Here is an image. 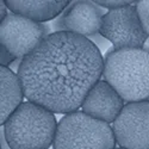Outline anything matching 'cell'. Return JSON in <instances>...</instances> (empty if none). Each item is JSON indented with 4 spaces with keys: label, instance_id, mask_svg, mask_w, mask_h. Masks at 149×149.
<instances>
[{
    "label": "cell",
    "instance_id": "obj_8",
    "mask_svg": "<svg viewBox=\"0 0 149 149\" xmlns=\"http://www.w3.org/2000/svg\"><path fill=\"white\" fill-rule=\"evenodd\" d=\"M124 103L125 102L112 86L104 80H100L90 91L81 105V109L82 112L95 119L103 120L107 124H113L123 107L125 106Z\"/></svg>",
    "mask_w": 149,
    "mask_h": 149
},
{
    "label": "cell",
    "instance_id": "obj_13",
    "mask_svg": "<svg viewBox=\"0 0 149 149\" xmlns=\"http://www.w3.org/2000/svg\"><path fill=\"white\" fill-rule=\"evenodd\" d=\"M99 7H104V8H109L111 10H117L128 5H132L136 4L137 1H131V0H95L94 1Z\"/></svg>",
    "mask_w": 149,
    "mask_h": 149
},
{
    "label": "cell",
    "instance_id": "obj_11",
    "mask_svg": "<svg viewBox=\"0 0 149 149\" xmlns=\"http://www.w3.org/2000/svg\"><path fill=\"white\" fill-rule=\"evenodd\" d=\"M6 6L12 13L25 17L37 23H44L60 16L72 1H23V0H8L5 1Z\"/></svg>",
    "mask_w": 149,
    "mask_h": 149
},
{
    "label": "cell",
    "instance_id": "obj_6",
    "mask_svg": "<svg viewBox=\"0 0 149 149\" xmlns=\"http://www.w3.org/2000/svg\"><path fill=\"white\" fill-rule=\"evenodd\" d=\"M49 35L47 25L16 13H10L0 24V45L17 60L31 54Z\"/></svg>",
    "mask_w": 149,
    "mask_h": 149
},
{
    "label": "cell",
    "instance_id": "obj_12",
    "mask_svg": "<svg viewBox=\"0 0 149 149\" xmlns=\"http://www.w3.org/2000/svg\"><path fill=\"white\" fill-rule=\"evenodd\" d=\"M136 10H137V13L141 19L144 31L149 36V0L137 1L136 3Z\"/></svg>",
    "mask_w": 149,
    "mask_h": 149
},
{
    "label": "cell",
    "instance_id": "obj_4",
    "mask_svg": "<svg viewBox=\"0 0 149 149\" xmlns=\"http://www.w3.org/2000/svg\"><path fill=\"white\" fill-rule=\"evenodd\" d=\"M116 137L110 124L82 111L61 118L54 140V149H116Z\"/></svg>",
    "mask_w": 149,
    "mask_h": 149
},
{
    "label": "cell",
    "instance_id": "obj_1",
    "mask_svg": "<svg viewBox=\"0 0 149 149\" xmlns=\"http://www.w3.org/2000/svg\"><path fill=\"white\" fill-rule=\"evenodd\" d=\"M103 69V55L91 40L56 31L20 61L17 75L29 102L68 115L81 107Z\"/></svg>",
    "mask_w": 149,
    "mask_h": 149
},
{
    "label": "cell",
    "instance_id": "obj_5",
    "mask_svg": "<svg viewBox=\"0 0 149 149\" xmlns=\"http://www.w3.org/2000/svg\"><path fill=\"white\" fill-rule=\"evenodd\" d=\"M99 33L111 42L115 49H142L149 38L142 26L136 4L106 12Z\"/></svg>",
    "mask_w": 149,
    "mask_h": 149
},
{
    "label": "cell",
    "instance_id": "obj_2",
    "mask_svg": "<svg viewBox=\"0 0 149 149\" xmlns=\"http://www.w3.org/2000/svg\"><path fill=\"white\" fill-rule=\"evenodd\" d=\"M103 78L128 103L149 100V52L110 49L104 58Z\"/></svg>",
    "mask_w": 149,
    "mask_h": 149
},
{
    "label": "cell",
    "instance_id": "obj_10",
    "mask_svg": "<svg viewBox=\"0 0 149 149\" xmlns=\"http://www.w3.org/2000/svg\"><path fill=\"white\" fill-rule=\"evenodd\" d=\"M22 82L8 67H0V124L1 127L11 115L24 103Z\"/></svg>",
    "mask_w": 149,
    "mask_h": 149
},
{
    "label": "cell",
    "instance_id": "obj_16",
    "mask_svg": "<svg viewBox=\"0 0 149 149\" xmlns=\"http://www.w3.org/2000/svg\"><path fill=\"white\" fill-rule=\"evenodd\" d=\"M0 134H1V137H0V140H1V148H3V149H12V148L8 146V143H7L6 139H5V135H4V130H3V128H1V131H0Z\"/></svg>",
    "mask_w": 149,
    "mask_h": 149
},
{
    "label": "cell",
    "instance_id": "obj_14",
    "mask_svg": "<svg viewBox=\"0 0 149 149\" xmlns=\"http://www.w3.org/2000/svg\"><path fill=\"white\" fill-rule=\"evenodd\" d=\"M0 54H1V57H0V62H1V67H8L13 63V62L17 60L12 54H10L4 47L0 45Z\"/></svg>",
    "mask_w": 149,
    "mask_h": 149
},
{
    "label": "cell",
    "instance_id": "obj_17",
    "mask_svg": "<svg viewBox=\"0 0 149 149\" xmlns=\"http://www.w3.org/2000/svg\"><path fill=\"white\" fill-rule=\"evenodd\" d=\"M116 149H124V148H120V147H119V148H116Z\"/></svg>",
    "mask_w": 149,
    "mask_h": 149
},
{
    "label": "cell",
    "instance_id": "obj_3",
    "mask_svg": "<svg viewBox=\"0 0 149 149\" xmlns=\"http://www.w3.org/2000/svg\"><path fill=\"white\" fill-rule=\"evenodd\" d=\"M57 125L52 111L28 100L11 115L3 130L12 149H49L54 144Z\"/></svg>",
    "mask_w": 149,
    "mask_h": 149
},
{
    "label": "cell",
    "instance_id": "obj_15",
    "mask_svg": "<svg viewBox=\"0 0 149 149\" xmlns=\"http://www.w3.org/2000/svg\"><path fill=\"white\" fill-rule=\"evenodd\" d=\"M8 7L6 6V3L5 1H0V18L1 20H4L10 13H8Z\"/></svg>",
    "mask_w": 149,
    "mask_h": 149
},
{
    "label": "cell",
    "instance_id": "obj_7",
    "mask_svg": "<svg viewBox=\"0 0 149 149\" xmlns=\"http://www.w3.org/2000/svg\"><path fill=\"white\" fill-rule=\"evenodd\" d=\"M112 130L120 148L149 149V100L125 104Z\"/></svg>",
    "mask_w": 149,
    "mask_h": 149
},
{
    "label": "cell",
    "instance_id": "obj_9",
    "mask_svg": "<svg viewBox=\"0 0 149 149\" xmlns=\"http://www.w3.org/2000/svg\"><path fill=\"white\" fill-rule=\"evenodd\" d=\"M103 10L94 1H77L70 5L61 18L62 31L72 32L84 37L100 32Z\"/></svg>",
    "mask_w": 149,
    "mask_h": 149
}]
</instances>
